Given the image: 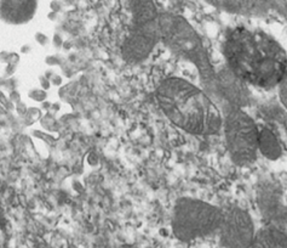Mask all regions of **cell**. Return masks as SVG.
I'll list each match as a JSON object with an SVG mask.
<instances>
[{"instance_id": "cell-26", "label": "cell", "mask_w": 287, "mask_h": 248, "mask_svg": "<svg viewBox=\"0 0 287 248\" xmlns=\"http://www.w3.org/2000/svg\"><path fill=\"white\" fill-rule=\"evenodd\" d=\"M21 61V56L17 52H10V59H9V64L16 65L17 66Z\"/></svg>"}, {"instance_id": "cell-34", "label": "cell", "mask_w": 287, "mask_h": 248, "mask_svg": "<svg viewBox=\"0 0 287 248\" xmlns=\"http://www.w3.org/2000/svg\"><path fill=\"white\" fill-rule=\"evenodd\" d=\"M282 127H284L285 132L287 134V115H285L284 118H282Z\"/></svg>"}, {"instance_id": "cell-8", "label": "cell", "mask_w": 287, "mask_h": 248, "mask_svg": "<svg viewBox=\"0 0 287 248\" xmlns=\"http://www.w3.org/2000/svg\"><path fill=\"white\" fill-rule=\"evenodd\" d=\"M39 0H0V20L10 26H22L34 18Z\"/></svg>"}, {"instance_id": "cell-20", "label": "cell", "mask_w": 287, "mask_h": 248, "mask_svg": "<svg viewBox=\"0 0 287 248\" xmlns=\"http://www.w3.org/2000/svg\"><path fill=\"white\" fill-rule=\"evenodd\" d=\"M15 110H16V112L18 113V115L22 116V117H25L26 113H27V111H28V107H27V105H26L25 102L20 101V102H17L15 105Z\"/></svg>"}, {"instance_id": "cell-16", "label": "cell", "mask_w": 287, "mask_h": 248, "mask_svg": "<svg viewBox=\"0 0 287 248\" xmlns=\"http://www.w3.org/2000/svg\"><path fill=\"white\" fill-rule=\"evenodd\" d=\"M0 105H3L4 107L6 108V110H15V105H14V102H11L10 100H9L8 96L4 94V91L0 90Z\"/></svg>"}, {"instance_id": "cell-2", "label": "cell", "mask_w": 287, "mask_h": 248, "mask_svg": "<svg viewBox=\"0 0 287 248\" xmlns=\"http://www.w3.org/2000/svg\"><path fill=\"white\" fill-rule=\"evenodd\" d=\"M155 101L173 126L189 135L212 136L222 131V108L210 94L187 79H163L155 88Z\"/></svg>"}, {"instance_id": "cell-27", "label": "cell", "mask_w": 287, "mask_h": 248, "mask_svg": "<svg viewBox=\"0 0 287 248\" xmlns=\"http://www.w3.org/2000/svg\"><path fill=\"white\" fill-rule=\"evenodd\" d=\"M50 82H51V85L60 86V85H62V83H63V79H62V77L60 76V74L56 73L51 79H50Z\"/></svg>"}, {"instance_id": "cell-7", "label": "cell", "mask_w": 287, "mask_h": 248, "mask_svg": "<svg viewBox=\"0 0 287 248\" xmlns=\"http://www.w3.org/2000/svg\"><path fill=\"white\" fill-rule=\"evenodd\" d=\"M210 89L224 101V105L245 108L251 102L248 85L236 78L227 67L217 71L216 78Z\"/></svg>"}, {"instance_id": "cell-24", "label": "cell", "mask_w": 287, "mask_h": 248, "mask_svg": "<svg viewBox=\"0 0 287 248\" xmlns=\"http://www.w3.org/2000/svg\"><path fill=\"white\" fill-rule=\"evenodd\" d=\"M16 69H17V66L16 65H11V64H8L5 67V72H4V77H13L14 74H15Z\"/></svg>"}, {"instance_id": "cell-23", "label": "cell", "mask_w": 287, "mask_h": 248, "mask_svg": "<svg viewBox=\"0 0 287 248\" xmlns=\"http://www.w3.org/2000/svg\"><path fill=\"white\" fill-rule=\"evenodd\" d=\"M8 98H9V100H10L11 102H14V103L20 102V101H21V94H20V91H17V90L10 91V93H9Z\"/></svg>"}, {"instance_id": "cell-11", "label": "cell", "mask_w": 287, "mask_h": 248, "mask_svg": "<svg viewBox=\"0 0 287 248\" xmlns=\"http://www.w3.org/2000/svg\"><path fill=\"white\" fill-rule=\"evenodd\" d=\"M277 93H279V99L281 105L284 106L285 110L287 111V71L284 76L282 81L277 85Z\"/></svg>"}, {"instance_id": "cell-21", "label": "cell", "mask_w": 287, "mask_h": 248, "mask_svg": "<svg viewBox=\"0 0 287 248\" xmlns=\"http://www.w3.org/2000/svg\"><path fill=\"white\" fill-rule=\"evenodd\" d=\"M39 84L40 86H42V89H44V90H49V89L51 88V82H50L44 74L39 76Z\"/></svg>"}, {"instance_id": "cell-25", "label": "cell", "mask_w": 287, "mask_h": 248, "mask_svg": "<svg viewBox=\"0 0 287 248\" xmlns=\"http://www.w3.org/2000/svg\"><path fill=\"white\" fill-rule=\"evenodd\" d=\"M50 9H51V11H54V13L59 14L60 11L62 10L61 1H60V0H52L51 3H50Z\"/></svg>"}, {"instance_id": "cell-19", "label": "cell", "mask_w": 287, "mask_h": 248, "mask_svg": "<svg viewBox=\"0 0 287 248\" xmlns=\"http://www.w3.org/2000/svg\"><path fill=\"white\" fill-rule=\"evenodd\" d=\"M33 135H34L35 138L42 139V140L46 141V143H54V141H55L54 136L49 135V134H46V133H43V132H39V131L33 132Z\"/></svg>"}, {"instance_id": "cell-31", "label": "cell", "mask_w": 287, "mask_h": 248, "mask_svg": "<svg viewBox=\"0 0 287 248\" xmlns=\"http://www.w3.org/2000/svg\"><path fill=\"white\" fill-rule=\"evenodd\" d=\"M57 17H59V14L54 13V11H50V13L47 14V18H49L50 21H56Z\"/></svg>"}, {"instance_id": "cell-9", "label": "cell", "mask_w": 287, "mask_h": 248, "mask_svg": "<svg viewBox=\"0 0 287 248\" xmlns=\"http://www.w3.org/2000/svg\"><path fill=\"white\" fill-rule=\"evenodd\" d=\"M250 248H287V232L276 224H269L256 231Z\"/></svg>"}, {"instance_id": "cell-10", "label": "cell", "mask_w": 287, "mask_h": 248, "mask_svg": "<svg viewBox=\"0 0 287 248\" xmlns=\"http://www.w3.org/2000/svg\"><path fill=\"white\" fill-rule=\"evenodd\" d=\"M258 152L270 161H277L284 153V146L279 135L268 126H259Z\"/></svg>"}, {"instance_id": "cell-30", "label": "cell", "mask_w": 287, "mask_h": 248, "mask_svg": "<svg viewBox=\"0 0 287 248\" xmlns=\"http://www.w3.org/2000/svg\"><path fill=\"white\" fill-rule=\"evenodd\" d=\"M51 105H52L51 102H49V101L45 100L44 102H42V108H43V110H45V111H47V112H49V110H51Z\"/></svg>"}, {"instance_id": "cell-14", "label": "cell", "mask_w": 287, "mask_h": 248, "mask_svg": "<svg viewBox=\"0 0 287 248\" xmlns=\"http://www.w3.org/2000/svg\"><path fill=\"white\" fill-rule=\"evenodd\" d=\"M28 98L32 99V100L35 101V102H44L47 98V93L46 90H44V89L35 88V89H32V90L28 93Z\"/></svg>"}, {"instance_id": "cell-4", "label": "cell", "mask_w": 287, "mask_h": 248, "mask_svg": "<svg viewBox=\"0 0 287 248\" xmlns=\"http://www.w3.org/2000/svg\"><path fill=\"white\" fill-rule=\"evenodd\" d=\"M223 219V208L194 197L176 201L171 218L172 233L181 242H193L217 232Z\"/></svg>"}, {"instance_id": "cell-22", "label": "cell", "mask_w": 287, "mask_h": 248, "mask_svg": "<svg viewBox=\"0 0 287 248\" xmlns=\"http://www.w3.org/2000/svg\"><path fill=\"white\" fill-rule=\"evenodd\" d=\"M52 44H54V47L57 48V49L63 47V38H62V35L59 34V33H55L54 38H52Z\"/></svg>"}, {"instance_id": "cell-13", "label": "cell", "mask_w": 287, "mask_h": 248, "mask_svg": "<svg viewBox=\"0 0 287 248\" xmlns=\"http://www.w3.org/2000/svg\"><path fill=\"white\" fill-rule=\"evenodd\" d=\"M43 117V112L40 108L38 107H30L28 108L27 113H26L25 118L27 119V123L28 124H32V123L37 122V120H40Z\"/></svg>"}, {"instance_id": "cell-17", "label": "cell", "mask_w": 287, "mask_h": 248, "mask_svg": "<svg viewBox=\"0 0 287 248\" xmlns=\"http://www.w3.org/2000/svg\"><path fill=\"white\" fill-rule=\"evenodd\" d=\"M34 39H35V42H37L38 44L40 45V47H46V45L50 43L49 37H47V35L45 34V33H43V32L35 33Z\"/></svg>"}, {"instance_id": "cell-5", "label": "cell", "mask_w": 287, "mask_h": 248, "mask_svg": "<svg viewBox=\"0 0 287 248\" xmlns=\"http://www.w3.org/2000/svg\"><path fill=\"white\" fill-rule=\"evenodd\" d=\"M222 132L231 162L238 167H250L259 155V124L242 107L224 105L222 107Z\"/></svg>"}, {"instance_id": "cell-1", "label": "cell", "mask_w": 287, "mask_h": 248, "mask_svg": "<svg viewBox=\"0 0 287 248\" xmlns=\"http://www.w3.org/2000/svg\"><path fill=\"white\" fill-rule=\"evenodd\" d=\"M226 67L248 86L263 90L277 88L287 71V52L272 35L236 26L223 42Z\"/></svg>"}, {"instance_id": "cell-3", "label": "cell", "mask_w": 287, "mask_h": 248, "mask_svg": "<svg viewBox=\"0 0 287 248\" xmlns=\"http://www.w3.org/2000/svg\"><path fill=\"white\" fill-rule=\"evenodd\" d=\"M159 28L160 43L173 55L192 64L200 74L202 83L211 88L217 71L211 61L209 50L196 30L182 16L173 14H161Z\"/></svg>"}, {"instance_id": "cell-28", "label": "cell", "mask_w": 287, "mask_h": 248, "mask_svg": "<svg viewBox=\"0 0 287 248\" xmlns=\"http://www.w3.org/2000/svg\"><path fill=\"white\" fill-rule=\"evenodd\" d=\"M9 59H10V52L6 51V50H3V51H0V62L1 64H9Z\"/></svg>"}, {"instance_id": "cell-12", "label": "cell", "mask_w": 287, "mask_h": 248, "mask_svg": "<svg viewBox=\"0 0 287 248\" xmlns=\"http://www.w3.org/2000/svg\"><path fill=\"white\" fill-rule=\"evenodd\" d=\"M40 123H42V126L44 127L45 129H47L49 132L59 131V128L54 127V124H59V123L56 122V118H55L54 115H50L49 112H47L45 116H43L42 119H40Z\"/></svg>"}, {"instance_id": "cell-29", "label": "cell", "mask_w": 287, "mask_h": 248, "mask_svg": "<svg viewBox=\"0 0 287 248\" xmlns=\"http://www.w3.org/2000/svg\"><path fill=\"white\" fill-rule=\"evenodd\" d=\"M32 51V47L30 44H25L21 47V54H30Z\"/></svg>"}, {"instance_id": "cell-15", "label": "cell", "mask_w": 287, "mask_h": 248, "mask_svg": "<svg viewBox=\"0 0 287 248\" xmlns=\"http://www.w3.org/2000/svg\"><path fill=\"white\" fill-rule=\"evenodd\" d=\"M0 86L6 89L10 93V91L16 90V88H17V81L14 77H1L0 78Z\"/></svg>"}, {"instance_id": "cell-32", "label": "cell", "mask_w": 287, "mask_h": 248, "mask_svg": "<svg viewBox=\"0 0 287 248\" xmlns=\"http://www.w3.org/2000/svg\"><path fill=\"white\" fill-rule=\"evenodd\" d=\"M55 74H56V73H55V71H52V69H47V71L45 72V74H44V76L46 77V78L49 79V81H50V79H51L52 77L55 76Z\"/></svg>"}, {"instance_id": "cell-6", "label": "cell", "mask_w": 287, "mask_h": 248, "mask_svg": "<svg viewBox=\"0 0 287 248\" xmlns=\"http://www.w3.org/2000/svg\"><path fill=\"white\" fill-rule=\"evenodd\" d=\"M256 231L253 218L246 209L238 206L223 208L218 232L224 248H250Z\"/></svg>"}, {"instance_id": "cell-18", "label": "cell", "mask_w": 287, "mask_h": 248, "mask_svg": "<svg viewBox=\"0 0 287 248\" xmlns=\"http://www.w3.org/2000/svg\"><path fill=\"white\" fill-rule=\"evenodd\" d=\"M62 57H60L59 55H49V56L45 57V64L47 66H57V65L62 64Z\"/></svg>"}, {"instance_id": "cell-33", "label": "cell", "mask_w": 287, "mask_h": 248, "mask_svg": "<svg viewBox=\"0 0 287 248\" xmlns=\"http://www.w3.org/2000/svg\"><path fill=\"white\" fill-rule=\"evenodd\" d=\"M60 108H61V105H60V102H55V103H52V105H51V110L54 111V113H56L57 111L60 110Z\"/></svg>"}]
</instances>
